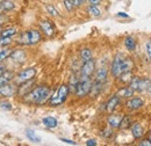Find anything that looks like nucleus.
<instances>
[{"label": "nucleus", "instance_id": "obj_1", "mask_svg": "<svg viewBox=\"0 0 151 146\" xmlns=\"http://www.w3.org/2000/svg\"><path fill=\"white\" fill-rule=\"evenodd\" d=\"M50 99V89L47 86H38L33 88L27 95L23 96V101L27 103L44 104Z\"/></svg>", "mask_w": 151, "mask_h": 146}, {"label": "nucleus", "instance_id": "obj_2", "mask_svg": "<svg viewBox=\"0 0 151 146\" xmlns=\"http://www.w3.org/2000/svg\"><path fill=\"white\" fill-rule=\"evenodd\" d=\"M41 41V33L37 29H30L28 31L20 33L17 43L20 45H35Z\"/></svg>", "mask_w": 151, "mask_h": 146}, {"label": "nucleus", "instance_id": "obj_3", "mask_svg": "<svg viewBox=\"0 0 151 146\" xmlns=\"http://www.w3.org/2000/svg\"><path fill=\"white\" fill-rule=\"evenodd\" d=\"M92 86V80L91 77H85V75H79V81L76 86L75 95L78 97H84L88 95Z\"/></svg>", "mask_w": 151, "mask_h": 146}, {"label": "nucleus", "instance_id": "obj_4", "mask_svg": "<svg viewBox=\"0 0 151 146\" xmlns=\"http://www.w3.org/2000/svg\"><path fill=\"white\" fill-rule=\"evenodd\" d=\"M69 93H70V91H69V86H68V85H62V86H59L56 93H55L52 96H50V99H49V101H48L49 104L52 106V107L60 106L62 103L65 102V100H66Z\"/></svg>", "mask_w": 151, "mask_h": 146}, {"label": "nucleus", "instance_id": "obj_5", "mask_svg": "<svg viewBox=\"0 0 151 146\" xmlns=\"http://www.w3.org/2000/svg\"><path fill=\"white\" fill-rule=\"evenodd\" d=\"M35 75H36V69L35 67H27V69L22 70L21 72H19L15 75V81L21 84V82L34 79Z\"/></svg>", "mask_w": 151, "mask_h": 146}, {"label": "nucleus", "instance_id": "obj_6", "mask_svg": "<svg viewBox=\"0 0 151 146\" xmlns=\"http://www.w3.org/2000/svg\"><path fill=\"white\" fill-rule=\"evenodd\" d=\"M17 89H18V86L15 84H12V82L4 85V86H0V96L5 97V99L13 97L17 94Z\"/></svg>", "mask_w": 151, "mask_h": 146}, {"label": "nucleus", "instance_id": "obj_7", "mask_svg": "<svg viewBox=\"0 0 151 146\" xmlns=\"http://www.w3.org/2000/svg\"><path fill=\"white\" fill-rule=\"evenodd\" d=\"M95 72V60L93 58L85 60L84 64L80 67V75H85V77H91Z\"/></svg>", "mask_w": 151, "mask_h": 146}, {"label": "nucleus", "instance_id": "obj_8", "mask_svg": "<svg viewBox=\"0 0 151 146\" xmlns=\"http://www.w3.org/2000/svg\"><path fill=\"white\" fill-rule=\"evenodd\" d=\"M122 62H123V58L120 55L115 56V58L113 59L111 65V73L114 78H119L120 74L122 73Z\"/></svg>", "mask_w": 151, "mask_h": 146}, {"label": "nucleus", "instance_id": "obj_9", "mask_svg": "<svg viewBox=\"0 0 151 146\" xmlns=\"http://www.w3.org/2000/svg\"><path fill=\"white\" fill-rule=\"evenodd\" d=\"M34 86H35V80H34V79L28 80V81H24V82H21L19 86H18L17 95L23 97L24 95H27L29 92L34 88Z\"/></svg>", "mask_w": 151, "mask_h": 146}, {"label": "nucleus", "instance_id": "obj_10", "mask_svg": "<svg viewBox=\"0 0 151 146\" xmlns=\"http://www.w3.org/2000/svg\"><path fill=\"white\" fill-rule=\"evenodd\" d=\"M40 28L47 36H52L55 34V27L49 20H41L40 21Z\"/></svg>", "mask_w": 151, "mask_h": 146}, {"label": "nucleus", "instance_id": "obj_11", "mask_svg": "<svg viewBox=\"0 0 151 146\" xmlns=\"http://www.w3.org/2000/svg\"><path fill=\"white\" fill-rule=\"evenodd\" d=\"M9 58H11L14 63H17V64H23V63L26 62V59H27V54H26L23 50H21V49L13 50L11 56H9Z\"/></svg>", "mask_w": 151, "mask_h": 146}, {"label": "nucleus", "instance_id": "obj_12", "mask_svg": "<svg viewBox=\"0 0 151 146\" xmlns=\"http://www.w3.org/2000/svg\"><path fill=\"white\" fill-rule=\"evenodd\" d=\"M122 115L120 114H111L108 117H107V123L111 128L117 129L120 128V124H121V121H122Z\"/></svg>", "mask_w": 151, "mask_h": 146}, {"label": "nucleus", "instance_id": "obj_13", "mask_svg": "<svg viewBox=\"0 0 151 146\" xmlns=\"http://www.w3.org/2000/svg\"><path fill=\"white\" fill-rule=\"evenodd\" d=\"M143 104H144V102H143V100L141 97H132V99L129 97V100L126 102L127 108L130 110L139 109V108L143 107Z\"/></svg>", "mask_w": 151, "mask_h": 146}, {"label": "nucleus", "instance_id": "obj_14", "mask_svg": "<svg viewBox=\"0 0 151 146\" xmlns=\"http://www.w3.org/2000/svg\"><path fill=\"white\" fill-rule=\"evenodd\" d=\"M15 78V73L11 70H5L0 75V86L7 85L9 82H12V80Z\"/></svg>", "mask_w": 151, "mask_h": 146}, {"label": "nucleus", "instance_id": "obj_15", "mask_svg": "<svg viewBox=\"0 0 151 146\" xmlns=\"http://www.w3.org/2000/svg\"><path fill=\"white\" fill-rule=\"evenodd\" d=\"M121 103V97L119 96V95H114L112 96L109 100H108V102L106 103V110L108 111V112H113L114 110L117 108V106Z\"/></svg>", "mask_w": 151, "mask_h": 146}, {"label": "nucleus", "instance_id": "obj_16", "mask_svg": "<svg viewBox=\"0 0 151 146\" xmlns=\"http://www.w3.org/2000/svg\"><path fill=\"white\" fill-rule=\"evenodd\" d=\"M107 77H108V69L106 67H100L95 71V79L96 81H100V82H105L107 80Z\"/></svg>", "mask_w": 151, "mask_h": 146}, {"label": "nucleus", "instance_id": "obj_17", "mask_svg": "<svg viewBox=\"0 0 151 146\" xmlns=\"http://www.w3.org/2000/svg\"><path fill=\"white\" fill-rule=\"evenodd\" d=\"M132 133L135 139H139V138H142L144 136V129L141 124L134 123L132 127Z\"/></svg>", "mask_w": 151, "mask_h": 146}, {"label": "nucleus", "instance_id": "obj_18", "mask_svg": "<svg viewBox=\"0 0 151 146\" xmlns=\"http://www.w3.org/2000/svg\"><path fill=\"white\" fill-rule=\"evenodd\" d=\"M42 123H43V125H44L45 128H48V129H55V128H57V125H58V121H57L55 117H52V116H47V117H44V118L42 120Z\"/></svg>", "mask_w": 151, "mask_h": 146}, {"label": "nucleus", "instance_id": "obj_19", "mask_svg": "<svg viewBox=\"0 0 151 146\" xmlns=\"http://www.w3.org/2000/svg\"><path fill=\"white\" fill-rule=\"evenodd\" d=\"M102 85H104V82H100V81H92V86H91V91H90V95L91 96H96V95H99L100 94V92L102 89Z\"/></svg>", "mask_w": 151, "mask_h": 146}, {"label": "nucleus", "instance_id": "obj_20", "mask_svg": "<svg viewBox=\"0 0 151 146\" xmlns=\"http://www.w3.org/2000/svg\"><path fill=\"white\" fill-rule=\"evenodd\" d=\"M15 8V4L11 0H2L0 1V12H11Z\"/></svg>", "mask_w": 151, "mask_h": 146}, {"label": "nucleus", "instance_id": "obj_21", "mask_svg": "<svg viewBox=\"0 0 151 146\" xmlns=\"http://www.w3.org/2000/svg\"><path fill=\"white\" fill-rule=\"evenodd\" d=\"M150 86H151L150 79H148V78H139V80H138V86H137V91L138 92L147 91Z\"/></svg>", "mask_w": 151, "mask_h": 146}, {"label": "nucleus", "instance_id": "obj_22", "mask_svg": "<svg viewBox=\"0 0 151 146\" xmlns=\"http://www.w3.org/2000/svg\"><path fill=\"white\" fill-rule=\"evenodd\" d=\"M116 95H119L120 97H123V99H129L134 95V89H132L130 87H122L121 89H119Z\"/></svg>", "mask_w": 151, "mask_h": 146}, {"label": "nucleus", "instance_id": "obj_23", "mask_svg": "<svg viewBox=\"0 0 151 146\" xmlns=\"http://www.w3.org/2000/svg\"><path fill=\"white\" fill-rule=\"evenodd\" d=\"M124 47L128 51H135L136 49V41L132 36H128L124 38Z\"/></svg>", "mask_w": 151, "mask_h": 146}, {"label": "nucleus", "instance_id": "obj_24", "mask_svg": "<svg viewBox=\"0 0 151 146\" xmlns=\"http://www.w3.org/2000/svg\"><path fill=\"white\" fill-rule=\"evenodd\" d=\"M12 51H13V49H11V48H8V47H4V49L0 51V64H2L6 59L9 58Z\"/></svg>", "mask_w": 151, "mask_h": 146}, {"label": "nucleus", "instance_id": "obj_25", "mask_svg": "<svg viewBox=\"0 0 151 146\" xmlns=\"http://www.w3.org/2000/svg\"><path fill=\"white\" fill-rule=\"evenodd\" d=\"M86 11H87V13H88L91 16H94V18L101 16V11H100V8H99L98 6H95V5H90Z\"/></svg>", "mask_w": 151, "mask_h": 146}, {"label": "nucleus", "instance_id": "obj_26", "mask_svg": "<svg viewBox=\"0 0 151 146\" xmlns=\"http://www.w3.org/2000/svg\"><path fill=\"white\" fill-rule=\"evenodd\" d=\"M132 77H134V75H132V71L129 70V71H126V72L121 73L120 77H119V80H120V82H122V84H129Z\"/></svg>", "mask_w": 151, "mask_h": 146}, {"label": "nucleus", "instance_id": "obj_27", "mask_svg": "<svg viewBox=\"0 0 151 146\" xmlns=\"http://www.w3.org/2000/svg\"><path fill=\"white\" fill-rule=\"evenodd\" d=\"M17 34H18V29L14 28V27H12V28L4 29L1 31V34H0V37H13L14 35H17Z\"/></svg>", "mask_w": 151, "mask_h": 146}, {"label": "nucleus", "instance_id": "obj_28", "mask_svg": "<svg viewBox=\"0 0 151 146\" xmlns=\"http://www.w3.org/2000/svg\"><path fill=\"white\" fill-rule=\"evenodd\" d=\"M26 136H27V138L30 140V142H33V143H40L41 142V138L36 136V133L33 131V130H30V129H27L26 130Z\"/></svg>", "mask_w": 151, "mask_h": 146}, {"label": "nucleus", "instance_id": "obj_29", "mask_svg": "<svg viewBox=\"0 0 151 146\" xmlns=\"http://www.w3.org/2000/svg\"><path fill=\"white\" fill-rule=\"evenodd\" d=\"M92 57H93V55H92L91 49H88V48H84V49L80 50V58H81L83 62L88 60V59H91Z\"/></svg>", "mask_w": 151, "mask_h": 146}, {"label": "nucleus", "instance_id": "obj_30", "mask_svg": "<svg viewBox=\"0 0 151 146\" xmlns=\"http://www.w3.org/2000/svg\"><path fill=\"white\" fill-rule=\"evenodd\" d=\"M78 81H79V78H78L76 74H73V75L70 78V81H69V85H68V86H69V91L75 93L76 86H77Z\"/></svg>", "mask_w": 151, "mask_h": 146}, {"label": "nucleus", "instance_id": "obj_31", "mask_svg": "<svg viewBox=\"0 0 151 146\" xmlns=\"http://www.w3.org/2000/svg\"><path fill=\"white\" fill-rule=\"evenodd\" d=\"M45 9H47V12L51 15V16H58L59 14H58V11H57L56 8H55V6L54 5H45Z\"/></svg>", "mask_w": 151, "mask_h": 146}, {"label": "nucleus", "instance_id": "obj_32", "mask_svg": "<svg viewBox=\"0 0 151 146\" xmlns=\"http://www.w3.org/2000/svg\"><path fill=\"white\" fill-rule=\"evenodd\" d=\"M63 2H64V7H65V9H66L69 13L72 12V11L75 9V6H73V4H72L71 0H63Z\"/></svg>", "mask_w": 151, "mask_h": 146}, {"label": "nucleus", "instance_id": "obj_33", "mask_svg": "<svg viewBox=\"0 0 151 146\" xmlns=\"http://www.w3.org/2000/svg\"><path fill=\"white\" fill-rule=\"evenodd\" d=\"M0 109L5 110V111H9V110H12V104L8 101H1L0 102Z\"/></svg>", "mask_w": 151, "mask_h": 146}, {"label": "nucleus", "instance_id": "obj_34", "mask_svg": "<svg viewBox=\"0 0 151 146\" xmlns=\"http://www.w3.org/2000/svg\"><path fill=\"white\" fill-rule=\"evenodd\" d=\"M11 43H12V37H0V45L1 47H7Z\"/></svg>", "mask_w": 151, "mask_h": 146}, {"label": "nucleus", "instance_id": "obj_35", "mask_svg": "<svg viewBox=\"0 0 151 146\" xmlns=\"http://www.w3.org/2000/svg\"><path fill=\"white\" fill-rule=\"evenodd\" d=\"M8 22H9V16L7 14H5V13H0V26L6 24Z\"/></svg>", "mask_w": 151, "mask_h": 146}, {"label": "nucleus", "instance_id": "obj_36", "mask_svg": "<svg viewBox=\"0 0 151 146\" xmlns=\"http://www.w3.org/2000/svg\"><path fill=\"white\" fill-rule=\"evenodd\" d=\"M145 49H147V55H148V58L151 60V39H149V41L147 42Z\"/></svg>", "mask_w": 151, "mask_h": 146}, {"label": "nucleus", "instance_id": "obj_37", "mask_svg": "<svg viewBox=\"0 0 151 146\" xmlns=\"http://www.w3.org/2000/svg\"><path fill=\"white\" fill-rule=\"evenodd\" d=\"M71 1H72V4H73L75 7H80L84 4V0H71Z\"/></svg>", "mask_w": 151, "mask_h": 146}, {"label": "nucleus", "instance_id": "obj_38", "mask_svg": "<svg viewBox=\"0 0 151 146\" xmlns=\"http://www.w3.org/2000/svg\"><path fill=\"white\" fill-rule=\"evenodd\" d=\"M60 140H62V142H64V143H66V144H69V145H77V143H76V142H73V140H70V139L60 138Z\"/></svg>", "mask_w": 151, "mask_h": 146}, {"label": "nucleus", "instance_id": "obj_39", "mask_svg": "<svg viewBox=\"0 0 151 146\" xmlns=\"http://www.w3.org/2000/svg\"><path fill=\"white\" fill-rule=\"evenodd\" d=\"M138 145L139 146H151V140H149V139H147V140H142Z\"/></svg>", "mask_w": 151, "mask_h": 146}, {"label": "nucleus", "instance_id": "obj_40", "mask_svg": "<svg viewBox=\"0 0 151 146\" xmlns=\"http://www.w3.org/2000/svg\"><path fill=\"white\" fill-rule=\"evenodd\" d=\"M111 135H112V131H111V130H105V131H102V133H101L102 137H109Z\"/></svg>", "mask_w": 151, "mask_h": 146}, {"label": "nucleus", "instance_id": "obj_41", "mask_svg": "<svg viewBox=\"0 0 151 146\" xmlns=\"http://www.w3.org/2000/svg\"><path fill=\"white\" fill-rule=\"evenodd\" d=\"M86 145L87 146H95L96 145V142H95L94 139H88V140L86 142Z\"/></svg>", "mask_w": 151, "mask_h": 146}, {"label": "nucleus", "instance_id": "obj_42", "mask_svg": "<svg viewBox=\"0 0 151 146\" xmlns=\"http://www.w3.org/2000/svg\"><path fill=\"white\" fill-rule=\"evenodd\" d=\"M87 1H88L90 5H95V6H98L101 2V0H87Z\"/></svg>", "mask_w": 151, "mask_h": 146}, {"label": "nucleus", "instance_id": "obj_43", "mask_svg": "<svg viewBox=\"0 0 151 146\" xmlns=\"http://www.w3.org/2000/svg\"><path fill=\"white\" fill-rule=\"evenodd\" d=\"M117 16L119 18H129V15L127 14V13H124V12H120V13H117Z\"/></svg>", "mask_w": 151, "mask_h": 146}, {"label": "nucleus", "instance_id": "obj_44", "mask_svg": "<svg viewBox=\"0 0 151 146\" xmlns=\"http://www.w3.org/2000/svg\"><path fill=\"white\" fill-rule=\"evenodd\" d=\"M5 69H6V67H5L4 65H1V64H0V75H1V73L5 71Z\"/></svg>", "mask_w": 151, "mask_h": 146}, {"label": "nucleus", "instance_id": "obj_45", "mask_svg": "<svg viewBox=\"0 0 151 146\" xmlns=\"http://www.w3.org/2000/svg\"><path fill=\"white\" fill-rule=\"evenodd\" d=\"M147 91H148V93H149V94L151 95V86L149 87V88H148V89H147Z\"/></svg>", "mask_w": 151, "mask_h": 146}, {"label": "nucleus", "instance_id": "obj_46", "mask_svg": "<svg viewBox=\"0 0 151 146\" xmlns=\"http://www.w3.org/2000/svg\"><path fill=\"white\" fill-rule=\"evenodd\" d=\"M85 1H87V0H84V2H85Z\"/></svg>", "mask_w": 151, "mask_h": 146}]
</instances>
